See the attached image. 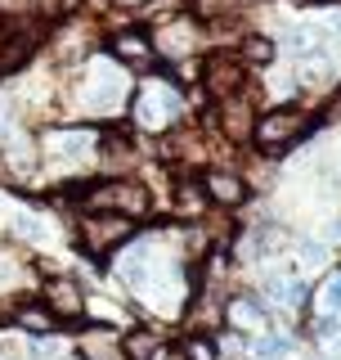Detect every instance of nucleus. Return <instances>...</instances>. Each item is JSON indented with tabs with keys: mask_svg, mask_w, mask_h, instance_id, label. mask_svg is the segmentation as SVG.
Instances as JSON below:
<instances>
[{
	"mask_svg": "<svg viewBox=\"0 0 341 360\" xmlns=\"http://www.w3.org/2000/svg\"><path fill=\"white\" fill-rule=\"evenodd\" d=\"M76 207L86 212H117V217H149L153 198L140 180H90V185H76Z\"/></svg>",
	"mask_w": 341,
	"mask_h": 360,
	"instance_id": "1",
	"label": "nucleus"
},
{
	"mask_svg": "<svg viewBox=\"0 0 341 360\" xmlns=\"http://www.w3.org/2000/svg\"><path fill=\"white\" fill-rule=\"evenodd\" d=\"M305 127H310V117H305L301 108H269L265 117H256L252 140L265 153H279V149H288V144H297L305 135Z\"/></svg>",
	"mask_w": 341,
	"mask_h": 360,
	"instance_id": "2",
	"label": "nucleus"
},
{
	"mask_svg": "<svg viewBox=\"0 0 341 360\" xmlns=\"http://www.w3.org/2000/svg\"><path fill=\"white\" fill-rule=\"evenodd\" d=\"M76 230H81V243L95 257H108V252H117V248L131 239L135 221L131 217H117V212H86Z\"/></svg>",
	"mask_w": 341,
	"mask_h": 360,
	"instance_id": "3",
	"label": "nucleus"
},
{
	"mask_svg": "<svg viewBox=\"0 0 341 360\" xmlns=\"http://www.w3.org/2000/svg\"><path fill=\"white\" fill-rule=\"evenodd\" d=\"M243 77H247V63L238 54H207L202 63V86H207L211 99H229L243 90Z\"/></svg>",
	"mask_w": 341,
	"mask_h": 360,
	"instance_id": "4",
	"label": "nucleus"
},
{
	"mask_svg": "<svg viewBox=\"0 0 341 360\" xmlns=\"http://www.w3.org/2000/svg\"><path fill=\"white\" fill-rule=\"evenodd\" d=\"M45 307L59 315V320H81V311H86V292L76 288L67 275H54V279H45Z\"/></svg>",
	"mask_w": 341,
	"mask_h": 360,
	"instance_id": "5",
	"label": "nucleus"
},
{
	"mask_svg": "<svg viewBox=\"0 0 341 360\" xmlns=\"http://www.w3.org/2000/svg\"><path fill=\"white\" fill-rule=\"evenodd\" d=\"M112 59H121V63H131V68H153L157 45H153L149 32L126 27V32H117V37H112Z\"/></svg>",
	"mask_w": 341,
	"mask_h": 360,
	"instance_id": "6",
	"label": "nucleus"
},
{
	"mask_svg": "<svg viewBox=\"0 0 341 360\" xmlns=\"http://www.w3.org/2000/svg\"><path fill=\"white\" fill-rule=\"evenodd\" d=\"M220 104V131L229 135V140H247L252 135V108H247V99L243 95H229V99H215Z\"/></svg>",
	"mask_w": 341,
	"mask_h": 360,
	"instance_id": "7",
	"label": "nucleus"
},
{
	"mask_svg": "<svg viewBox=\"0 0 341 360\" xmlns=\"http://www.w3.org/2000/svg\"><path fill=\"white\" fill-rule=\"evenodd\" d=\"M14 324H18V329H27V333H36V338H50L54 329H59V315L45 307V302H18Z\"/></svg>",
	"mask_w": 341,
	"mask_h": 360,
	"instance_id": "8",
	"label": "nucleus"
},
{
	"mask_svg": "<svg viewBox=\"0 0 341 360\" xmlns=\"http://www.w3.org/2000/svg\"><path fill=\"white\" fill-rule=\"evenodd\" d=\"M202 189H207L211 202H225V207L243 198V180H238L234 172H207L202 176Z\"/></svg>",
	"mask_w": 341,
	"mask_h": 360,
	"instance_id": "9",
	"label": "nucleus"
},
{
	"mask_svg": "<svg viewBox=\"0 0 341 360\" xmlns=\"http://www.w3.org/2000/svg\"><path fill=\"white\" fill-rule=\"evenodd\" d=\"M121 356L126 360H157L162 356V338H157L153 329H131L126 338H121Z\"/></svg>",
	"mask_w": 341,
	"mask_h": 360,
	"instance_id": "10",
	"label": "nucleus"
},
{
	"mask_svg": "<svg viewBox=\"0 0 341 360\" xmlns=\"http://www.w3.org/2000/svg\"><path fill=\"white\" fill-rule=\"evenodd\" d=\"M207 189H202V180H180V189H175V212L180 217H198L202 207H207Z\"/></svg>",
	"mask_w": 341,
	"mask_h": 360,
	"instance_id": "11",
	"label": "nucleus"
},
{
	"mask_svg": "<svg viewBox=\"0 0 341 360\" xmlns=\"http://www.w3.org/2000/svg\"><path fill=\"white\" fill-rule=\"evenodd\" d=\"M274 41L269 37H243V45H238V59L243 63H256V68H265V63H274Z\"/></svg>",
	"mask_w": 341,
	"mask_h": 360,
	"instance_id": "12",
	"label": "nucleus"
},
{
	"mask_svg": "<svg viewBox=\"0 0 341 360\" xmlns=\"http://www.w3.org/2000/svg\"><path fill=\"white\" fill-rule=\"evenodd\" d=\"M180 356L185 360H220V347H215L211 333H193L185 347H180Z\"/></svg>",
	"mask_w": 341,
	"mask_h": 360,
	"instance_id": "13",
	"label": "nucleus"
},
{
	"mask_svg": "<svg viewBox=\"0 0 341 360\" xmlns=\"http://www.w3.org/2000/svg\"><path fill=\"white\" fill-rule=\"evenodd\" d=\"M81 360H112L108 338H86V342H81Z\"/></svg>",
	"mask_w": 341,
	"mask_h": 360,
	"instance_id": "14",
	"label": "nucleus"
},
{
	"mask_svg": "<svg viewBox=\"0 0 341 360\" xmlns=\"http://www.w3.org/2000/svg\"><path fill=\"white\" fill-rule=\"evenodd\" d=\"M288 347H292V342H288L283 333H269L265 342H260V360H279L283 352H288Z\"/></svg>",
	"mask_w": 341,
	"mask_h": 360,
	"instance_id": "15",
	"label": "nucleus"
},
{
	"mask_svg": "<svg viewBox=\"0 0 341 360\" xmlns=\"http://www.w3.org/2000/svg\"><path fill=\"white\" fill-rule=\"evenodd\" d=\"M323 307L333 311V315H341V275L328 279V288H323Z\"/></svg>",
	"mask_w": 341,
	"mask_h": 360,
	"instance_id": "16",
	"label": "nucleus"
},
{
	"mask_svg": "<svg viewBox=\"0 0 341 360\" xmlns=\"http://www.w3.org/2000/svg\"><path fill=\"white\" fill-rule=\"evenodd\" d=\"M117 9H144V5H153V0H112Z\"/></svg>",
	"mask_w": 341,
	"mask_h": 360,
	"instance_id": "17",
	"label": "nucleus"
}]
</instances>
